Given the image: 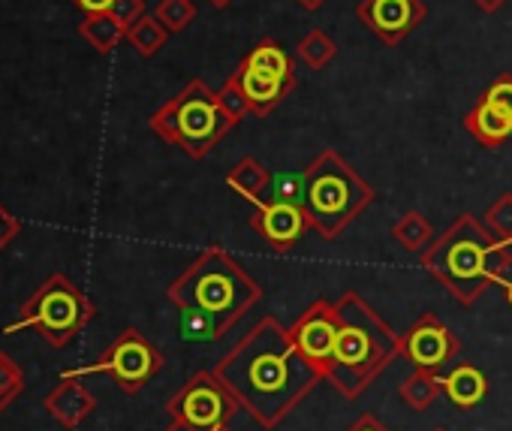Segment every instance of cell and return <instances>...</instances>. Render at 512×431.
<instances>
[{
    "mask_svg": "<svg viewBox=\"0 0 512 431\" xmlns=\"http://www.w3.org/2000/svg\"><path fill=\"white\" fill-rule=\"evenodd\" d=\"M214 374L232 389L241 410L266 428L281 425L323 380L320 371L305 362L290 329L278 317H263L250 326V332L214 365Z\"/></svg>",
    "mask_w": 512,
    "mask_h": 431,
    "instance_id": "1",
    "label": "cell"
},
{
    "mask_svg": "<svg viewBox=\"0 0 512 431\" xmlns=\"http://www.w3.org/2000/svg\"><path fill=\"white\" fill-rule=\"evenodd\" d=\"M512 245L497 242L473 214L455 218L422 254V269L464 308L488 287L503 284L512 266Z\"/></svg>",
    "mask_w": 512,
    "mask_h": 431,
    "instance_id": "2",
    "label": "cell"
},
{
    "mask_svg": "<svg viewBox=\"0 0 512 431\" xmlns=\"http://www.w3.org/2000/svg\"><path fill=\"white\" fill-rule=\"evenodd\" d=\"M335 308L338 347L326 380L353 401L401 356V335L353 290L344 293Z\"/></svg>",
    "mask_w": 512,
    "mask_h": 431,
    "instance_id": "3",
    "label": "cell"
},
{
    "mask_svg": "<svg viewBox=\"0 0 512 431\" xmlns=\"http://www.w3.org/2000/svg\"><path fill=\"white\" fill-rule=\"evenodd\" d=\"M166 296L178 311H202L229 332L263 299V287L229 251L211 245L169 284Z\"/></svg>",
    "mask_w": 512,
    "mask_h": 431,
    "instance_id": "4",
    "label": "cell"
},
{
    "mask_svg": "<svg viewBox=\"0 0 512 431\" xmlns=\"http://www.w3.org/2000/svg\"><path fill=\"white\" fill-rule=\"evenodd\" d=\"M374 199L377 190L335 148L320 151L305 169V211L326 242H335Z\"/></svg>",
    "mask_w": 512,
    "mask_h": 431,
    "instance_id": "5",
    "label": "cell"
},
{
    "mask_svg": "<svg viewBox=\"0 0 512 431\" xmlns=\"http://www.w3.org/2000/svg\"><path fill=\"white\" fill-rule=\"evenodd\" d=\"M151 130L169 142L178 145L190 157H205L235 124L223 115L217 103V91L208 88L202 79H190L172 100H166L151 115Z\"/></svg>",
    "mask_w": 512,
    "mask_h": 431,
    "instance_id": "6",
    "label": "cell"
},
{
    "mask_svg": "<svg viewBox=\"0 0 512 431\" xmlns=\"http://www.w3.org/2000/svg\"><path fill=\"white\" fill-rule=\"evenodd\" d=\"M94 314V302L67 275L55 272L40 284V290L31 293L19 311V320L7 326V332L34 329L52 347H67L94 320Z\"/></svg>",
    "mask_w": 512,
    "mask_h": 431,
    "instance_id": "7",
    "label": "cell"
},
{
    "mask_svg": "<svg viewBox=\"0 0 512 431\" xmlns=\"http://www.w3.org/2000/svg\"><path fill=\"white\" fill-rule=\"evenodd\" d=\"M163 353L139 332V329H124L109 347L106 353L85 368L67 371L70 377H88V374H109L115 380V386L127 395H136L142 386H148L160 368H163Z\"/></svg>",
    "mask_w": 512,
    "mask_h": 431,
    "instance_id": "8",
    "label": "cell"
},
{
    "mask_svg": "<svg viewBox=\"0 0 512 431\" xmlns=\"http://www.w3.org/2000/svg\"><path fill=\"white\" fill-rule=\"evenodd\" d=\"M166 410L172 422H184L190 428H217V425H229L232 416L241 410V404L211 368V371H196L166 401Z\"/></svg>",
    "mask_w": 512,
    "mask_h": 431,
    "instance_id": "9",
    "label": "cell"
},
{
    "mask_svg": "<svg viewBox=\"0 0 512 431\" xmlns=\"http://www.w3.org/2000/svg\"><path fill=\"white\" fill-rule=\"evenodd\" d=\"M293 344L299 347V353L305 356V362L311 368L320 371V377H329L332 359H335V347H338V308L329 299H317L311 302L299 320L290 326Z\"/></svg>",
    "mask_w": 512,
    "mask_h": 431,
    "instance_id": "10",
    "label": "cell"
},
{
    "mask_svg": "<svg viewBox=\"0 0 512 431\" xmlns=\"http://www.w3.org/2000/svg\"><path fill=\"white\" fill-rule=\"evenodd\" d=\"M458 353H461V338L437 314H422L401 335V356L413 368H425V371L440 374V368H446Z\"/></svg>",
    "mask_w": 512,
    "mask_h": 431,
    "instance_id": "11",
    "label": "cell"
},
{
    "mask_svg": "<svg viewBox=\"0 0 512 431\" xmlns=\"http://www.w3.org/2000/svg\"><path fill=\"white\" fill-rule=\"evenodd\" d=\"M250 227L256 230L272 251L278 254H287L293 251L302 236L311 230V218L305 205L299 202H287V199H266L260 205H253V214H250Z\"/></svg>",
    "mask_w": 512,
    "mask_h": 431,
    "instance_id": "12",
    "label": "cell"
},
{
    "mask_svg": "<svg viewBox=\"0 0 512 431\" xmlns=\"http://www.w3.org/2000/svg\"><path fill=\"white\" fill-rule=\"evenodd\" d=\"M428 10L422 0H359L356 19L377 34L386 46L404 43L422 22Z\"/></svg>",
    "mask_w": 512,
    "mask_h": 431,
    "instance_id": "13",
    "label": "cell"
},
{
    "mask_svg": "<svg viewBox=\"0 0 512 431\" xmlns=\"http://www.w3.org/2000/svg\"><path fill=\"white\" fill-rule=\"evenodd\" d=\"M235 82L241 85L247 103H250V112L253 115H272L299 85L296 76H281V73H269V70H256V67H247L244 61L235 67Z\"/></svg>",
    "mask_w": 512,
    "mask_h": 431,
    "instance_id": "14",
    "label": "cell"
},
{
    "mask_svg": "<svg viewBox=\"0 0 512 431\" xmlns=\"http://www.w3.org/2000/svg\"><path fill=\"white\" fill-rule=\"evenodd\" d=\"M43 407H46L64 428L73 431V428H79V425L94 413L97 398H94V392L82 383V377L64 374V377L58 380V386L46 395Z\"/></svg>",
    "mask_w": 512,
    "mask_h": 431,
    "instance_id": "15",
    "label": "cell"
},
{
    "mask_svg": "<svg viewBox=\"0 0 512 431\" xmlns=\"http://www.w3.org/2000/svg\"><path fill=\"white\" fill-rule=\"evenodd\" d=\"M464 130L482 145V148H500L512 136V118L500 109L488 106L485 100H476V106L464 115Z\"/></svg>",
    "mask_w": 512,
    "mask_h": 431,
    "instance_id": "16",
    "label": "cell"
},
{
    "mask_svg": "<svg viewBox=\"0 0 512 431\" xmlns=\"http://www.w3.org/2000/svg\"><path fill=\"white\" fill-rule=\"evenodd\" d=\"M272 172L256 160V157H241L229 172H226V187L235 190L241 199H247L250 205H260L269 196L272 187Z\"/></svg>",
    "mask_w": 512,
    "mask_h": 431,
    "instance_id": "17",
    "label": "cell"
},
{
    "mask_svg": "<svg viewBox=\"0 0 512 431\" xmlns=\"http://www.w3.org/2000/svg\"><path fill=\"white\" fill-rule=\"evenodd\" d=\"M443 392L452 398V404H458L461 410L476 407L485 395H488V377L476 368V365H455L449 374H437Z\"/></svg>",
    "mask_w": 512,
    "mask_h": 431,
    "instance_id": "18",
    "label": "cell"
},
{
    "mask_svg": "<svg viewBox=\"0 0 512 431\" xmlns=\"http://www.w3.org/2000/svg\"><path fill=\"white\" fill-rule=\"evenodd\" d=\"M79 37L94 52L109 55L121 40H127V28L112 13H94V16H85V22L79 25Z\"/></svg>",
    "mask_w": 512,
    "mask_h": 431,
    "instance_id": "19",
    "label": "cell"
},
{
    "mask_svg": "<svg viewBox=\"0 0 512 431\" xmlns=\"http://www.w3.org/2000/svg\"><path fill=\"white\" fill-rule=\"evenodd\" d=\"M392 242H398L407 254H425L434 242V227L428 224V218L422 211H407L392 224Z\"/></svg>",
    "mask_w": 512,
    "mask_h": 431,
    "instance_id": "20",
    "label": "cell"
},
{
    "mask_svg": "<svg viewBox=\"0 0 512 431\" xmlns=\"http://www.w3.org/2000/svg\"><path fill=\"white\" fill-rule=\"evenodd\" d=\"M440 392H443V386H440L437 371H425V368H413V374L404 377V383H401V398L413 410H428L440 398Z\"/></svg>",
    "mask_w": 512,
    "mask_h": 431,
    "instance_id": "21",
    "label": "cell"
},
{
    "mask_svg": "<svg viewBox=\"0 0 512 431\" xmlns=\"http://www.w3.org/2000/svg\"><path fill=\"white\" fill-rule=\"evenodd\" d=\"M247 67H256V70H269V73H281V76H296V67H293V58L287 55V49H281L278 40L266 37L256 43L244 58H241Z\"/></svg>",
    "mask_w": 512,
    "mask_h": 431,
    "instance_id": "22",
    "label": "cell"
},
{
    "mask_svg": "<svg viewBox=\"0 0 512 431\" xmlns=\"http://www.w3.org/2000/svg\"><path fill=\"white\" fill-rule=\"evenodd\" d=\"M335 55H338V46H335V40H332L323 28L308 31V34L299 40V46H296V58H299L305 67H311V70H326V67L335 61Z\"/></svg>",
    "mask_w": 512,
    "mask_h": 431,
    "instance_id": "23",
    "label": "cell"
},
{
    "mask_svg": "<svg viewBox=\"0 0 512 431\" xmlns=\"http://www.w3.org/2000/svg\"><path fill=\"white\" fill-rule=\"evenodd\" d=\"M166 40H169V31L160 25V19L157 16H151V13H145L133 28H127V43L142 55V58H154L163 46H166Z\"/></svg>",
    "mask_w": 512,
    "mask_h": 431,
    "instance_id": "24",
    "label": "cell"
},
{
    "mask_svg": "<svg viewBox=\"0 0 512 431\" xmlns=\"http://www.w3.org/2000/svg\"><path fill=\"white\" fill-rule=\"evenodd\" d=\"M178 329L184 341H217L226 335V329L202 311H178Z\"/></svg>",
    "mask_w": 512,
    "mask_h": 431,
    "instance_id": "25",
    "label": "cell"
},
{
    "mask_svg": "<svg viewBox=\"0 0 512 431\" xmlns=\"http://www.w3.org/2000/svg\"><path fill=\"white\" fill-rule=\"evenodd\" d=\"M22 392H25V371H22V365L10 353L0 350V413H4Z\"/></svg>",
    "mask_w": 512,
    "mask_h": 431,
    "instance_id": "26",
    "label": "cell"
},
{
    "mask_svg": "<svg viewBox=\"0 0 512 431\" xmlns=\"http://www.w3.org/2000/svg\"><path fill=\"white\" fill-rule=\"evenodd\" d=\"M154 16L160 19V25L169 31V34H181L193 25L196 19V4L193 0H160Z\"/></svg>",
    "mask_w": 512,
    "mask_h": 431,
    "instance_id": "27",
    "label": "cell"
},
{
    "mask_svg": "<svg viewBox=\"0 0 512 431\" xmlns=\"http://www.w3.org/2000/svg\"><path fill=\"white\" fill-rule=\"evenodd\" d=\"M497 242L512 245V193H500L488 208H485V221H482Z\"/></svg>",
    "mask_w": 512,
    "mask_h": 431,
    "instance_id": "28",
    "label": "cell"
},
{
    "mask_svg": "<svg viewBox=\"0 0 512 431\" xmlns=\"http://www.w3.org/2000/svg\"><path fill=\"white\" fill-rule=\"evenodd\" d=\"M217 103H220L223 115H226L232 124H241L247 115H253V112H250V103H247V97H244V91H241V85L235 82V76H229V79L223 82V88L217 91Z\"/></svg>",
    "mask_w": 512,
    "mask_h": 431,
    "instance_id": "29",
    "label": "cell"
},
{
    "mask_svg": "<svg viewBox=\"0 0 512 431\" xmlns=\"http://www.w3.org/2000/svg\"><path fill=\"white\" fill-rule=\"evenodd\" d=\"M266 199H287V202L305 205V172H302V175H290V172L275 175Z\"/></svg>",
    "mask_w": 512,
    "mask_h": 431,
    "instance_id": "30",
    "label": "cell"
},
{
    "mask_svg": "<svg viewBox=\"0 0 512 431\" xmlns=\"http://www.w3.org/2000/svg\"><path fill=\"white\" fill-rule=\"evenodd\" d=\"M479 100H485L488 106H494V109H500L503 115L512 118V73H500V76L479 94Z\"/></svg>",
    "mask_w": 512,
    "mask_h": 431,
    "instance_id": "31",
    "label": "cell"
},
{
    "mask_svg": "<svg viewBox=\"0 0 512 431\" xmlns=\"http://www.w3.org/2000/svg\"><path fill=\"white\" fill-rule=\"evenodd\" d=\"M109 13H112L124 28H133L148 10H145V0H115Z\"/></svg>",
    "mask_w": 512,
    "mask_h": 431,
    "instance_id": "32",
    "label": "cell"
},
{
    "mask_svg": "<svg viewBox=\"0 0 512 431\" xmlns=\"http://www.w3.org/2000/svg\"><path fill=\"white\" fill-rule=\"evenodd\" d=\"M22 233V221L13 218V214L0 205V251H4L10 242H16V236Z\"/></svg>",
    "mask_w": 512,
    "mask_h": 431,
    "instance_id": "33",
    "label": "cell"
},
{
    "mask_svg": "<svg viewBox=\"0 0 512 431\" xmlns=\"http://www.w3.org/2000/svg\"><path fill=\"white\" fill-rule=\"evenodd\" d=\"M73 4H76L85 16H94V13H109L115 0H73Z\"/></svg>",
    "mask_w": 512,
    "mask_h": 431,
    "instance_id": "34",
    "label": "cell"
},
{
    "mask_svg": "<svg viewBox=\"0 0 512 431\" xmlns=\"http://www.w3.org/2000/svg\"><path fill=\"white\" fill-rule=\"evenodd\" d=\"M347 431H389L377 416H371V413H365V416H359Z\"/></svg>",
    "mask_w": 512,
    "mask_h": 431,
    "instance_id": "35",
    "label": "cell"
},
{
    "mask_svg": "<svg viewBox=\"0 0 512 431\" xmlns=\"http://www.w3.org/2000/svg\"><path fill=\"white\" fill-rule=\"evenodd\" d=\"M506 4H509V0H473V7H476V10H482L485 16H491V13L503 10Z\"/></svg>",
    "mask_w": 512,
    "mask_h": 431,
    "instance_id": "36",
    "label": "cell"
},
{
    "mask_svg": "<svg viewBox=\"0 0 512 431\" xmlns=\"http://www.w3.org/2000/svg\"><path fill=\"white\" fill-rule=\"evenodd\" d=\"M166 431H229V425H217V428H190V425H184V422H172Z\"/></svg>",
    "mask_w": 512,
    "mask_h": 431,
    "instance_id": "37",
    "label": "cell"
},
{
    "mask_svg": "<svg viewBox=\"0 0 512 431\" xmlns=\"http://www.w3.org/2000/svg\"><path fill=\"white\" fill-rule=\"evenodd\" d=\"M296 4L302 7V10H308V13H317V10H323L329 0H296Z\"/></svg>",
    "mask_w": 512,
    "mask_h": 431,
    "instance_id": "38",
    "label": "cell"
},
{
    "mask_svg": "<svg viewBox=\"0 0 512 431\" xmlns=\"http://www.w3.org/2000/svg\"><path fill=\"white\" fill-rule=\"evenodd\" d=\"M500 287H503V302H506V305H509V311H512V278H506Z\"/></svg>",
    "mask_w": 512,
    "mask_h": 431,
    "instance_id": "39",
    "label": "cell"
},
{
    "mask_svg": "<svg viewBox=\"0 0 512 431\" xmlns=\"http://www.w3.org/2000/svg\"><path fill=\"white\" fill-rule=\"evenodd\" d=\"M232 4V0H211V7H217V10H226Z\"/></svg>",
    "mask_w": 512,
    "mask_h": 431,
    "instance_id": "40",
    "label": "cell"
},
{
    "mask_svg": "<svg viewBox=\"0 0 512 431\" xmlns=\"http://www.w3.org/2000/svg\"><path fill=\"white\" fill-rule=\"evenodd\" d=\"M434 431H446V428H434Z\"/></svg>",
    "mask_w": 512,
    "mask_h": 431,
    "instance_id": "41",
    "label": "cell"
}]
</instances>
